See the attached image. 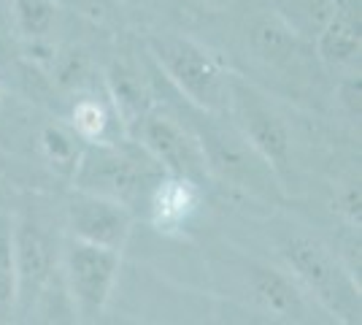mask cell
Instances as JSON below:
<instances>
[{"label":"cell","instance_id":"cell-1","mask_svg":"<svg viewBox=\"0 0 362 325\" xmlns=\"http://www.w3.org/2000/svg\"><path fill=\"white\" fill-rule=\"evenodd\" d=\"M149 52L176 93L200 114L227 117L230 108V71L197 41L176 33H157L149 38Z\"/></svg>","mask_w":362,"mask_h":325},{"label":"cell","instance_id":"cell-2","mask_svg":"<svg viewBox=\"0 0 362 325\" xmlns=\"http://www.w3.org/2000/svg\"><path fill=\"white\" fill-rule=\"evenodd\" d=\"M281 255L289 277L322 309L344 323H354L360 317V282L351 274V268L322 241L305 233H292L281 241Z\"/></svg>","mask_w":362,"mask_h":325},{"label":"cell","instance_id":"cell-3","mask_svg":"<svg viewBox=\"0 0 362 325\" xmlns=\"http://www.w3.org/2000/svg\"><path fill=\"white\" fill-rule=\"evenodd\" d=\"M200 117L203 120L192 122L189 127L200 144L209 176H216L225 185L257 198H268V201L279 198L281 195L279 173L257 155L252 144L235 130V125L227 122V117H211V114H200Z\"/></svg>","mask_w":362,"mask_h":325},{"label":"cell","instance_id":"cell-4","mask_svg":"<svg viewBox=\"0 0 362 325\" xmlns=\"http://www.w3.org/2000/svg\"><path fill=\"white\" fill-rule=\"evenodd\" d=\"M163 171L151 163L141 149H127L124 144H92L84 147L76 166L74 187L108 201H117L133 212L138 201L146 203V195Z\"/></svg>","mask_w":362,"mask_h":325},{"label":"cell","instance_id":"cell-5","mask_svg":"<svg viewBox=\"0 0 362 325\" xmlns=\"http://www.w3.org/2000/svg\"><path fill=\"white\" fill-rule=\"evenodd\" d=\"M216 271L227 277V290L246 307L279 320L303 323L308 314V298L295 279L252 258H222Z\"/></svg>","mask_w":362,"mask_h":325},{"label":"cell","instance_id":"cell-6","mask_svg":"<svg viewBox=\"0 0 362 325\" xmlns=\"http://www.w3.org/2000/svg\"><path fill=\"white\" fill-rule=\"evenodd\" d=\"M227 120L235 125V130L281 179V171L287 169L292 157V133L281 120V114L268 101V95L238 74L230 76Z\"/></svg>","mask_w":362,"mask_h":325},{"label":"cell","instance_id":"cell-7","mask_svg":"<svg viewBox=\"0 0 362 325\" xmlns=\"http://www.w3.org/2000/svg\"><path fill=\"white\" fill-rule=\"evenodd\" d=\"M127 139L165 176H181V179H189L197 185H203V179L209 176L192 127L165 111H160L157 106L130 130Z\"/></svg>","mask_w":362,"mask_h":325},{"label":"cell","instance_id":"cell-8","mask_svg":"<svg viewBox=\"0 0 362 325\" xmlns=\"http://www.w3.org/2000/svg\"><path fill=\"white\" fill-rule=\"evenodd\" d=\"M119 263L122 252L92 247L76 239H68L62 244V279H65V293L76 314L98 317L106 309L117 277H119Z\"/></svg>","mask_w":362,"mask_h":325},{"label":"cell","instance_id":"cell-9","mask_svg":"<svg viewBox=\"0 0 362 325\" xmlns=\"http://www.w3.org/2000/svg\"><path fill=\"white\" fill-rule=\"evenodd\" d=\"M65 228L68 239L122 252L133 233V212L117 201L74 187L65 203Z\"/></svg>","mask_w":362,"mask_h":325},{"label":"cell","instance_id":"cell-10","mask_svg":"<svg viewBox=\"0 0 362 325\" xmlns=\"http://www.w3.org/2000/svg\"><path fill=\"white\" fill-rule=\"evenodd\" d=\"M246 49L252 60L273 74L298 76L303 74L305 55L314 52L311 44L300 41L295 33H289L273 11H262L249 19L246 25Z\"/></svg>","mask_w":362,"mask_h":325},{"label":"cell","instance_id":"cell-11","mask_svg":"<svg viewBox=\"0 0 362 325\" xmlns=\"http://www.w3.org/2000/svg\"><path fill=\"white\" fill-rule=\"evenodd\" d=\"M360 0H338V11L314 41V57L322 68L338 76L360 74Z\"/></svg>","mask_w":362,"mask_h":325},{"label":"cell","instance_id":"cell-12","mask_svg":"<svg viewBox=\"0 0 362 325\" xmlns=\"http://www.w3.org/2000/svg\"><path fill=\"white\" fill-rule=\"evenodd\" d=\"M203 201V190L197 182L181 179V176H160L146 195V215L149 222L160 233L181 231L192 217L197 215Z\"/></svg>","mask_w":362,"mask_h":325},{"label":"cell","instance_id":"cell-13","mask_svg":"<svg viewBox=\"0 0 362 325\" xmlns=\"http://www.w3.org/2000/svg\"><path fill=\"white\" fill-rule=\"evenodd\" d=\"M14 261L19 295L38 293L52 274L54 252H52L49 236L33 217L14 219Z\"/></svg>","mask_w":362,"mask_h":325},{"label":"cell","instance_id":"cell-14","mask_svg":"<svg viewBox=\"0 0 362 325\" xmlns=\"http://www.w3.org/2000/svg\"><path fill=\"white\" fill-rule=\"evenodd\" d=\"M103 93H106L108 103L114 106L117 117H119L124 136H130V130L154 108L151 90L146 87L144 76L127 62H114L108 68L106 81H103Z\"/></svg>","mask_w":362,"mask_h":325},{"label":"cell","instance_id":"cell-15","mask_svg":"<svg viewBox=\"0 0 362 325\" xmlns=\"http://www.w3.org/2000/svg\"><path fill=\"white\" fill-rule=\"evenodd\" d=\"M68 125L87 147L92 144H119V136H124L122 122L114 106L108 103L106 93H98L95 87L81 90L76 95Z\"/></svg>","mask_w":362,"mask_h":325},{"label":"cell","instance_id":"cell-16","mask_svg":"<svg viewBox=\"0 0 362 325\" xmlns=\"http://www.w3.org/2000/svg\"><path fill=\"white\" fill-rule=\"evenodd\" d=\"M271 11L289 33L314 47L319 33L338 11V0H271Z\"/></svg>","mask_w":362,"mask_h":325},{"label":"cell","instance_id":"cell-17","mask_svg":"<svg viewBox=\"0 0 362 325\" xmlns=\"http://www.w3.org/2000/svg\"><path fill=\"white\" fill-rule=\"evenodd\" d=\"M84 147L87 144L76 136L68 122H46L38 130V152L62 179H74Z\"/></svg>","mask_w":362,"mask_h":325},{"label":"cell","instance_id":"cell-18","mask_svg":"<svg viewBox=\"0 0 362 325\" xmlns=\"http://www.w3.org/2000/svg\"><path fill=\"white\" fill-rule=\"evenodd\" d=\"M16 33L30 49L52 47L49 35L57 25V0H11Z\"/></svg>","mask_w":362,"mask_h":325},{"label":"cell","instance_id":"cell-19","mask_svg":"<svg viewBox=\"0 0 362 325\" xmlns=\"http://www.w3.org/2000/svg\"><path fill=\"white\" fill-rule=\"evenodd\" d=\"M19 298L14 261V217L0 209V312H8Z\"/></svg>","mask_w":362,"mask_h":325},{"label":"cell","instance_id":"cell-20","mask_svg":"<svg viewBox=\"0 0 362 325\" xmlns=\"http://www.w3.org/2000/svg\"><path fill=\"white\" fill-rule=\"evenodd\" d=\"M338 101L346 106L351 117L360 120V74L357 76H344L338 81Z\"/></svg>","mask_w":362,"mask_h":325},{"label":"cell","instance_id":"cell-21","mask_svg":"<svg viewBox=\"0 0 362 325\" xmlns=\"http://www.w3.org/2000/svg\"><path fill=\"white\" fill-rule=\"evenodd\" d=\"M341 212H344V217L349 219V225L351 228H357L360 231V187L349 185L346 190H344V195H341Z\"/></svg>","mask_w":362,"mask_h":325},{"label":"cell","instance_id":"cell-22","mask_svg":"<svg viewBox=\"0 0 362 325\" xmlns=\"http://www.w3.org/2000/svg\"><path fill=\"white\" fill-rule=\"evenodd\" d=\"M44 325H78V317H76V309L71 307L68 295H65V301H60V304H52V307H49Z\"/></svg>","mask_w":362,"mask_h":325},{"label":"cell","instance_id":"cell-23","mask_svg":"<svg viewBox=\"0 0 362 325\" xmlns=\"http://www.w3.org/2000/svg\"><path fill=\"white\" fill-rule=\"evenodd\" d=\"M122 3H130V6H136V3H144V0H122Z\"/></svg>","mask_w":362,"mask_h":325},{"label":"cell","instance_id":"cell-24","mask_svg":"<svg viewBox=\"0 0 362 325\" xmlns=\"http://www.w3.org/2000/svg\"><path fill=\"white\" fill-rule=\"evenodd\" d=\"M0 103H3V81H0Z\"/></svg>","mask_w":362,"mask_h":325}]
</instances>
